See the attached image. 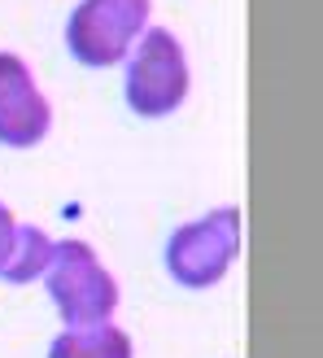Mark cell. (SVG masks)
<instances>
[{
	"instance_id": "1",
	"label": "cell",
	"mask_w": 323,
	"mask_h": 358,
	"mask_svg": "<svg viewBox=\"0 0 323 358\" xmlns=\"http://www.w3.org/2000/svg\"><path fill=\"white\" fill-rule=\"evenodd\" d=\"M188 52L166 27H149L122 57V96L140 118H166L188 101Z\"/></svg>"
},
{
	"instance_id": "2",
	"label": "cell",
	"mask_w": 323,
	"mask_h": 358,
	"mask_svg": "<svg viewBox=\"0 0 323 358\" xmlns=\"http://www.w3.org/2000/svg\"><path fill=\"white\" fill-rule=\"evenodd\" d=\"M48 297L57 306L66 328H87V324H110V315L118 306V284L101 266L96 249L87 241H62L52 245L48 258Z\"/></svg>"
},
{
	"instance_id": "3",
	"label": "cell",
	"mask_w": 323,
	"mask_h": 358,
	"mask_svg": "<svg viewBox=\"0 0 323 358\" xmlns=\"http://www.w3.org/2000/svg\"><path fill=\"white\" fill-rule=\"evenodd\" d=\"M241 258V210L236 206H219L192 219L184 227L171 231L166 241V271L175 284L184 289H214L227 271L231 262Z\"/></svg>"
},
{
	"instance_id": "4",
	"label": "cell",
	"mask_w": 323,
	"mask_h": 358,
	"mask_svg": "<svg viewBox=\"0 0 323 358\" xmlns=\"http://www.w3.org/2000/svg\"><path fill=\"white\" fill-rule=\"evenodd\" d=\"M149 31V0H79L66 17V48L87 70L122 66Z\"/></svg>"
},
{
	"instance_id": "5",
	"label": "cell",
	"mask_w": 323,
	"mask_h": 358,
	"mask_svg": "<svg viewBox=\"0 0 323 358\" xmlns=\"http://www.w3.org/2000/svg\"><path fill=\"white\" fill-rule=\"evenodd\" d=\"M52 127V105L17 52H0V145L31 149Z\"/></svg>"
},
{
	"instance_id": "6",
	"label": "cell",
	"mask_w": 323,
	"mask_h": 358,
	"mask_svg": "<svg viewBox=\"0 0 323 358\" xmlns=\"http://www.w3.org/2000/svg\"><path fill=\"white\" fill-rule=\"evenodd\" d=\"M131 336L114 324H87L62 328V336L48 345V358H131Z\"/></svg>"
},
{
	"instance_id": "7",
	"label": "cell",
	"mask_w": 323,
	"mask_h": 358,
	"mask_svg": "<svg viewBox=\"0 0 323 358\" xmlns=\"http://www.w3.org/2000/svg\"><path fill=\"white\" fill-rule=\"evenodd\" d=\"M48 258H52V241L40 227L17 223V236H13V249H9L5 266H0V280L5 284H31V280H40L48 271Z\"/></svg>"
},
{
	"instance_id": "8",
	"label": "cell",
	"mask_w": 323,
	"mask_h": 358,
	"mask_svg": "<svg viewBox=\"0 0 323 358\" xmlns=\"http://www.w3.org/2000/svg\"><path fill=\"white\" fill-rule=\"evenodd\" d=\"M13 236H17V219L0 206V266H5V258H9V249H13Z\"/></svg>"
}]
</instances>
